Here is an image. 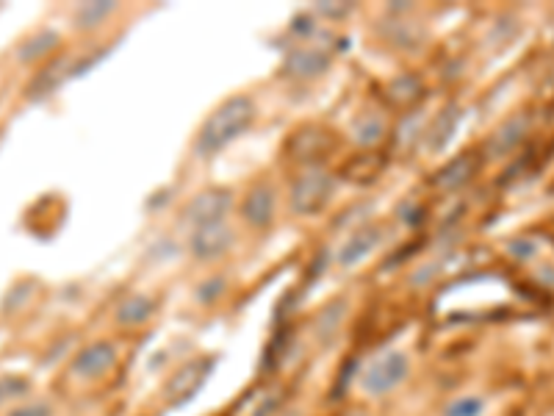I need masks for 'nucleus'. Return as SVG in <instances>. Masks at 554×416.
Wrapping results in <instances>:
<instances>
[{"label": "nucleus", "instance_id": "15", "mask_svg": "<svg viewBox=\"0 0 554 416\" xmlns=\"http://www.w3.org/2000/svg\"><path fill=\"white\" fill-rule=\"evenodd\" d=\"M352 416H363V414H352Z\"/></svg>", "mask_w": 554, "mask_h": 416}, {"label": "nucleus", "instance_id": "6", "mask_svg": "<svg viewBox=\"0 0 554 416\" xmlns=\"http://www.w3.org/2000/svg\"><path fill=\"white\" fill-rule=\"evenodd\" d=\"M228 200L230 197L225 192H205L192 203L189 208V217L194 220V225H208V222H219L222 214L228 211Z\"/></svg>", "mask_w": 554, "mask_h": 416}, {"label": "nucleus", "instance_id": "7", "mask_svg": "<svg viewBox=\"0 0 554 416\" xmlns=\"http://www.w3.org/2000/svg\"><path fill=\"white\" fill-rule=\"evenodd\" d=\"M272 214H275V195H272V189L266 184L255 186V192L244 203V217H247V222L266 225V222L272 220Z\"/></svg>", "mask_w": 554, "mask_h": 416}, {"label": "nucleus", "instance_id": "14", "mask_svg": "<svg viewBox=\"0 0 554 416\" xmlns=\"http://www.w3.org/2000/svg\"><path fill=\"white\" fill-rule=\"evenodd\" d=\"M6 416H53V405L45 400H31V403L14 405Z\"/></svg>", "mask_w": 554, "mask_h": 416}, {"label": "nucleus", "instance_id": "9", "mask_svg": "<svg viewBox=\"0 0 554 416\" xmlns=\"http://www.w3.org/2000/svg\"><path fill=\"white\" fill-rule=\"evenodd\" d=\"M150 314H153V300L142 297V294H133V297H128L120 306L117 319H120V325L133 328V325H142L145 319H150Z\"/></svg>", "mask_w": 554, "mask_h": 416}, {"label": "nucleus", "instance_id": "4", "mask_svg": "<svg viewBox=\"0 0 554 416\" xmlns=\"http://www.w3.org/2000/svg\"><path fill=\"white\" fill-rule=\"evenodd\" d=\"M330 178L322 175V172H311V175H305L300 178V184L294 189V208L302 211V214H311L316 208L322 206L330 195Z\"/></svg>", "mask_w": 554, "mask_h": 416}, {"label": "nucleus", "instance_id": "1", "mask_svg": "<svg viewBox=\"0 0 554 416\" xmlns=\"http://www.w3.org/2000/svg\"><path fill=\"white\" fill-rule=\"evenodd\" d=\"M253 114L255 106L247 98L225 100V103L208 117V123L203 125L200 139H197V150H200L203 156H211V153H217V150H222L225 145H230L247 125L253 123Z\"/></svg>", "mask_w": 554, "mask_h": 416}, {"label": "nucleus", "instance_id": "13", "mask_svg": "<svg viewBox=\"0 0 554 416\" xmlns=\"http://www.w3.org/2000/svg\"><path fill=\"white\" fill-rule=\"evenodd\" d=\"M482 400L477 397H460L446 405V416H480Z\"/></svg>", "mask_w": 554, "mask_h": 416}, {"label": "nucleus", "instance_id": "12", "mask_svg": "<svg viewBox=\"0 0 554 416\" xmlns=\"http://www.w3.org/2000/svg\"><path fill=\"white\" fill-rule=\"evenodd\" d=\"M471 172H474V164L469 159H458L455 164H449L441 175H438V186H444V189H455L460 186L466 178H469Z\"/></svg>", "mask_w": 554, "mask_h": 416}, {"label": "nucleus", "instance_id": "5", "mask_svg": "<svg viewBox=\"0 0 554 416\" xmlns=\"http://www.w3.org/2000/svg\"><path fill=\"white\" fill-rule=\"evenodd\" d=\"M230 245V231L225 222H208L200 225L192 236V250L200 258H214L219 253H225Z\"/></svg>", "mask_w": 554, "mask_h": 416}, {"label": "nucleus", "instance_id": "8", "mask_svg": "<svg viewBox=\"0 0 554 416\" xmlns=\"http://www.w3.org/2000/svg\"><path fill=\"white\" fill-rule=\"evenodd\" d=\"M377 239H380V231H377V228H363V231H358L350 242L344 245V250L338 253V264H341V267L358 264V261L377 245Z\"/></svg>", "mask_w": 554, "mask_h": 416}, {"label": "nucleus", "instance_id": "2", "mask_svg": "<svg viewBox=\"0 0 554 416\" xmlns=\"http://www.w3.org/2000/svg\"><path fill=\"white\" fill-rule=\"evenodd\" d=\"M408 355L397 353H383L380 358H374L372 364L366 367V372L361 375V389L366 394H386L391 389H397L399 383L408 375Z\"/></svg>", "mask_w": 554, "mask_h": 416}, {"label": "nucleus", "instance_id": "3", "mask_svg": "<svg viewBox=\"0 0 554 416\" xmlns=\"http://www.w3.org/2000/svg\"><path fill=\"white\" fill-rule=\"evenodd\" d=\"M117 364V350L111 342L86 344L81 353L73 358V375L81 380L103 378Z\"/></svg>", "mask_w": 554, "mask_h": 416}, {"label": "nucleus", "instance_id": "11", "mask_svg": "<svg viewBox=\"0 0 554 416\" xmlns=\"http://www.w3.org/2000/svg\"><path fill=\"white\" fill-rule=\"evenodd\" d=\"M56 42H59V37L53 31H42V34H37L31 42H25L23 48H20V59L23 62H34L39 56H45L50 48H56Z\"/></svg>", "mask_w": 554, "mask_h": 416}, {"label": "nucleus", "instance_id": "10", "mask_svg": "<svg viewBox=\"0 0 554 416\" xmlns=\"http://www.w3.org/2000/svg\"><path fill=\"white\" fill-rule=\"evenodd\" d=\"M28 392H31V383L25 378H20V375H3V378H0V405L17 403V400H23Z\"/></svg>", "mask_w": 554, "mask_h": 416}]
</instances>
